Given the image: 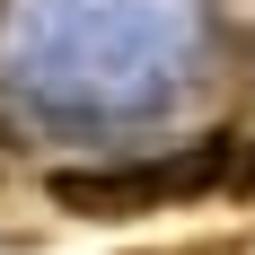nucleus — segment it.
Wrapping results in <instances>:
<instances>
[{
    "mask_svg": "<svg viewBox=\"0 0 255 255\" xmlns=\"http://www.w3.org/2000/svg\"><path fill=\"white\" fill-rule=\"evenodd\" d=\"M229 158L238 141H185L167 158H132V167H53L44 176V203L71 211V220H141V211H176V203H203L229 185Z\"/></svg>",
    "mask_w": 255,
    "mask_h": 255,
    "instance_id": "f257e3e1",
    "label": "nucleus"
},
{
    "mask_svg": "<svg viewBox=\"0 0 255 255\" xmlns=\"http://www.w3.org/2000/svg\"><path fill=\"white\" fill-rule=\"evenodd\" d=\"M229 194H255V141H238V158H229Z\"/></svg>",
    "mask_w": 255,
    "mask_h": 255,
    "instance_id": "f03ea898",
    "label": "nucleus"
}]
</instances>
